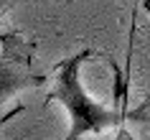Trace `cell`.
<instances>
[{"mask_svg":"<svg viewBox=\"0 0 150 140\" xmlns=\"http://www.w3.org/2000/svg\"><path fill=\"white\" fill-rule=\"evenodd\" d=\"M89 56H92V51L84 48V51L56 64L48 102L51 99L61 102V107L69 112V132L64 140H81L84 135H99V132L117 127L122 120V112L92 99L81 84V66L87 64Z\"/></svg>","mask_w":150,"mask_h":140,"instance_id":"cell-1","label":"cell"},{"mask_svg":"<svg viewBox=\"0 0 150 140\" xmlns=\"http://www.w3.org/2000/svg\"><path fill=\"white\" fill-rule=\"evenodd\" d=\"M13 3H16V0H0V16H3V13H5V8H10Z\"/></svg>","mask_w":150,"mask_h":140,"instance_id":"cell-3","label":"cell"},{"mask_svg":"<svg viewBox=\"0 0 150 140\" xmlns=\"http://www.w3.org/2000/svg\"><path fill=\"white\" fill-rule=\"evenodd\" d=\"M38 84H43V77L31 69V46L18 36H5L0 51V102Z\"/></svg>","mask_w":150,"mask_h":140,"instance_id":"cell-2","label":"cell"}]
</instances>
